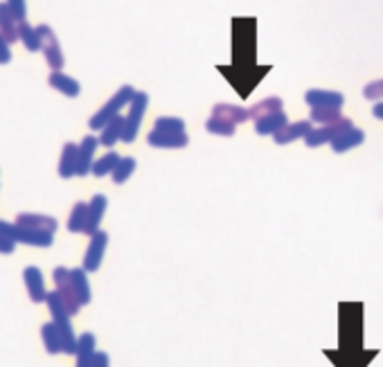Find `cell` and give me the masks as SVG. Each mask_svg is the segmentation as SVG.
<instances>
[{"label":"cell","mask_w":383,"mask_h":367,"mask_svg":"<svg viewBox=\"0 0 383 367\" xmlns=\"http://www.w3.org/2000/svg\"><path fill=\"white\" fill-rule=\"evenodd\" d=\"M41 338H43V345H46V352L48 354H63V347H61V336H59V329L55 327V322H46L43 327H41Z\"/></svg>","instance_id":"23"},{"label":"cell","mask_w":383,"mask_h":367,"mask_svg":"<svg viewBox=\"0 0 383 367\" xmlns=\"http://www.w3.org/2000/svg\"><path fill=\"white\" fill-rule=\"evenodd\" d=\"M48 83H50V86H52L55 90L61 92V95H66V97H77V95L81 92L79 81L72 79V77L63 75L61 70H52V72H50Z\"/></svg>","instance_id":"18"},{"label":"cell","mask_w":383,"mask_h":367,"mask_svg":"<svg viewBox=\"0 0 383 367\" xmlns=\"http://www.w3.org/2000/svg\"><path fill=\"white\" fill-rule=\"evenodd\" d=\"M363 97H365V99H374V101H381V99H383V79L368 83V86L363 88Z\"/></svg>","instance_id":"33"},{"label":"cell","mask_w":383,"mask_h":367,"mask_svg":"<svg viewBox=\"0 0 383 367\" xmlns=\"http://www.w3.org/2000/svg\"><path fill=\"white\" fill-rule=\"evenodd\" d=\"M122 133H124V117L122 115H117L113 117L110 122L101 129L99 133V144H104V147H115V142H120L122 140Z\"/></svg>","instance_id":"22"},{"label":"cell","mask_w":383,"mask_h":367,"mask_svg":"<svg viewBox=\"0 0 383 367\" xmlns=\"http://www.w3.org/2000/svg\"><path fill=\"white\" fill-rule=\"evenodd\" d=\"M340 117L343 115L336 108H311V122L316 124H331V122H338Z\"/></svg>","instance_id":"32"},{"label":"cell","mask_w":383,"mask_h":367,"mask_svg":"<svg viewBox=\"0 0 383 367\" xmlns=\"http://www.w3.org/2000/svg\"><path fill=\"white\" fill-rule=\"evenodd\" d=\"M153 129L165 131V133H185V122L181 117H158L153 122Z\"/></svg>","instance_id":"31"},{"label":"cell","mask_w":383,"mask_h":367,"mask_svg":"<svg viewBox=\"0 0 383 367\" xmlns=\"http://www.w3.org/2000/svg\"><path fill=\"white\" fill-rule=\"evenodd\" d=\"M99 147V138L95 135H86L79 142V162H77V176L92 174V162H95V151Z\"/></svg>","instance_id":"11"},{"label":"cell","mask_w":383,"mask_h":367,"mask_svg":"<svg viewBox=\"0 0 383 367\" xmlns=\"http://www.w3.org/2000/svg\"><path fill=\"white\" fill-rule=\"evenodd\" d=\"M212 115L226 119V122L237 126V124L248 122V119H251V110L244 108V106H235V104H217L215 108H212Z\"/></svg>","instance_id":"20"},{"label":"cell","mask_w":383,"mask_h":367,"mask_svg":"<svg viewBox=\"0 0 383 367\" xmlns=\"http://www.w3.org/2000/svg\"><path fill=\"white\" fill-rule=\"evenodd\" d=\"M135 92H138V90H135L133 86H122L120 90L115 92L113 97H110V99L106 101L104 106H101V108L97 110L95 115L90 117V122H88L90 129H92V131H101V129H104V126L110 122V119L120 115V110H122L124 106L131 104L133 97H135Z\"/></svg>","instance_id":"1"},{"label":"cell","mask_w":383,"mask_h":367,"mask_svg":"<svg viewBox=\"0 0 383 367\" xmlns=\"http://www.w3.org/2000/svg\"><path fill=\"white\" fill-rule=\"evenodd\" d=\"M149 106V95L147 92H135L133 101L129 104V113L124 115V133H122V142L131 144L135 138H138L140 124L144 119V113H147Z\"/></svg>","instance_id":"3"},{"label":"cell","mask_w":383,"mask_h":367,"mask_svg":"<svg viewBox=\"0 0 383 367\" xmlns=\"http://www.w3.org/2000/svg\"><path fill=\"white\" fill-rule=\"evenodd\" d=\"M372 115L377 117V119H383V99H381V101H377V104H374V108H372Z\"/></svg>","instance_id":"38"},{"label":"cell","mask_w":383,"mask_h":367,"mask_svg":"<svg viewBox=\"0 0 383 367\" xmlns=\"http://www.w3.org/2000/svg\"><path fill=\"white\" fill-rule=\"evenodd\" d=\"M363 142H365V133L361 129H356V126H352V129L343 131L334 142H331V149H334L336 153H345L354 147H359V144H363Z\"/></svg>","instance_id":"21"},{"label":"cell","mask_w":383,"mask_h":367,"mask_svg":"<svg viewBox=\"0 0 383 367\" xmlns=\"http://www.w3.org/2000/svg\"><path fill=\"white\" fill-rule=\"evenodd\" d=\"M88 224V203H75V208L68 217V230L70 232H84Z\"/></svg>","instance_id":"25"},{"label":"cell","mask_w":383,"mask_h":367,"mask_svg":"<svg viewBox=\"0 0 383 367\" xmlns=\"http://www.w3.org/2000/svg\"><path fill=\"white\" fill-rule=\"evenodd\" d=\"M135 165H138V162H135V158H131V156L122 158L120 162H117L115 172L110 174V176H113V181H115L117 185L126 183V181H129V178L133 176V172H135Z\"/></svg>","instance_id":"29"},{"label":"cell","mask_w":383,"mask_h":367,"mask_svg":"<svg viewBox=\"0 0 383 367\" xmlns=\"http://www.w3.org/2000/svg\"><path fill=\"white\" fill-rule=\"evenodd\" d=\"M52 279H55V291L61 297V302L66 304V309L70 315H77L81 309V302L79 297L75 293V286H72V277H70V268L66 266H57L52 272Z\"/></svg>","instance_id":"5"},{"label":"cell","mask_w":383,"mask_h":367,"mask_svg":"<svg viewBox=\"0 0 383 367\" xmlns=\"http://www.w3.org/2000/svg\"><path fill=\"white\" fill-rule=\"evenodd\" d=\"M21 41H23V46L30 50V52H39V50H41L39 32H37V28H32L28 21L21 23Z\"/></svg>","instance_id":"28"},{"label":"cell","mask_w":383,"mask_h":367,"mask_svg":"<svg viewBox=\"0 0 383 367\" xmlns=\"http://www.w3.org/2000/svg\"><path fill=\"white\" fill-rule=\"evenodd\" d=\"M120 160H122V158L117 156L115 151H108V153H104L101 158H97L95 162H92V174H95L97 178L113 174L115 167H117V162H120Z\"/></svg>","instance_id":"27"},{"label":"cell","mask_w":383,"mask_h":367,"mask_svg":"<svg viewBox=\"0 0 383 367\" xmlns=\"http://www.w3.org/2000/svg\"><path fill=\"white\" fill-rule=\"evenodd\" d=\"M37 32L41 37V50H43V57H46L48 66L52 68V70H61L66 59H63L61 46H59V39H57L55 30L50 28V25H39Z\"/></svg>","instance_id":"6"},{"label":"cell","mask_w":383,"mask_h":367,"mask_svg":"<svg viewBox=\"0 0 383 367\" xmlns=\"http://www.w3.org/2000/svg\"><path fill=\"white\" fill-rule=\"evenodd\" d=\"M70 277H72V286H75V293L79 297L81 306L90 304V284H88V277H86V270L84 268H72L70 270Z\"/></svg>","instance_id":"24"},{"label":"cell","mask_w":383,"mask_h":367,"mask_svg":"<svg viewBox=\"0 0 383 367\" xmlns=\"http://www.w3.org/2000/svg\"><path fill=\"white\" fill-rule=\"evenodd\" d=\"M7 5H10V10L14 12L16 19L23 23L25 21V0H7Z\"/></svg>","instance_id":"34"},{"label":"cell","mask_w":383,"mask_h":367,"mask_svg":"<svg viewBox=\"0 0 383 367\" xmlns=\"http://www.w3.org/2000/svg\"><path fill=\"white\" fill-rule=\"evenodd\" d=\"M92 367H110V358L106 352H97L92 358Z\"/></svg>","instance_id":"37"},{"label":"cell","mask_w":383,"mask_h":367,"mask_svg":"<svg viewBox=\"0 0 383 367\" xmlns=\"http://www.w3.org/2000/svg\"><path fill=\"white\" fill-rule=\"evenodd\" d=\"M104 212H106V196L104 194H95V196H92V201L88 203V224H86V230H84V235L92 237L97 232Z\"/></svg>","instance_id":"17"},{"label":"cell","mask_w":383,"mask_h":367,"mask_svg":"<svg viewBox=\"0 0 383 367\" xmlns=\"http://www.w3.org/2000/svg\"><path fill=\"white\" fill-rule=\"evenodd\" d=\"M14 250H16V244L12 241V239H7V237L0 235V252H3V255H12Z\"/></svg>","instance_id":"36"},{"label":"cell","mask_w":383,"mask_h":367,"mask_svg":"<svg viewBox=\"0 0 383 367\" xmlns=\"http://www.w3.org/2000/svg\"><path fill=\"white\" fill-rule=\"evenodd\" d=\"M313 129L309 119H300V122H291V124H286L284 129H279L275 135H273V140L277 144H291L295 140H304L306 138V133H309Z\"/></svg>","instance_id":"14"},{"label":"cell","mask_w":383,"mask_h":367,"mask_svg":"<svg viewBox=\"0 0 383 367\" xmlns=\"http://www.w3.org/2000/svg\"><path fill=\"white\" fill-rule=\"evenodd\" d=\"M16 224L23 226V228H32V230H41V232H57V219L55 217H48V215H39V212H21L19 217H16Z\"/></svg>","instance_id":"12"},{"label":"cell","mask_w":383,"mask_h":367,"mask_svg":"<svg viewBox=\"0 0 383 367\" xmlns=\"http://www.w3.org/2000/svg\"><path fill=\"white\" fill-rule=\"evenodd\" d=\"M352 119L350 117H340L338 122H331V124H320L316 129H311L306 133L304 138V144L309 149H316V147H322V144H331L343 131L352 129Z\"/></svg>","instance_id":"4"},{"label":"cell","mask_w":383,"mask_h":367,"mask_svg":"<svg viewBox=\"0 0 383 367\" xmlns=\"http://www.w3.org/2000/svg\"><path fill=\"white\" fill-rule=\"evenodd\" d=\"M206 129H208L212 135H224V138H230V135H235L237 126L230 124V122H226V119H221V117L210 115V119L206 122Z\"/></svg>","instance_id":"30"},{"label":"cell","mask_w":383,"mask_h":367,"mask_svg":"<svg viewBox=\"0 0 383 367\" xmlns=\"http://www.w3.org/2000/svg\"><path fill=\"white\" fill-rule=\"evenodd\" d=\"M286 124H288V119H286L284 110H275V113L259 117L257 122H255V131H257V135H275L279 129H284Z\"/></svg>","instance_id":"19"},{"label":"cell","mask_w":383,"mask_h":367,"mask_svg":"<svg viewBox=\"0 0 383 367\" xmlns=\"http://www.w3.org/2000/svg\"><path fill=\"white\" fill-rule=\"evenodd\" d=\"M77 162H79V144L66 142L61 151V160H59V176L61 178L77 176Z\"/></svg>","instance_id":"16"},{"label":"cell","mask_w":383,"mask_h":367,"mask_svg":"<svg viewBox=\"0 0 383 367\" xmlns=\"http://www.w3.org/2000/svg\"><path fill=\"white\" fill-rule=\"evenodd\" d=\"M108 246V235L104 230H97L95 235L90 237V244H88V250L84 255V270L86 272H95L101 266V257H104V250Z\"/></svg>","instance_id":"8"},{"label":"cell","mask_w":383,"mask_h":367,"mask_svg":"<svg viewBox=\"0 0 383 367\" xmlns=\"http://www.w3.org/2000/svg\"><path fill=\"white\" fill-rule=\"evenodd\" d=\"M304 101L309 108H336V110H340L345 106V95L338 90L311 88L304 92Z\"/></svg>","instance_id":"7"},{"label":"cell","mask_w":383,"mask_h":367,"mask_svg":"<svg viewBox=\"0 0 383 367\" xmlns=\"http://www.w3.org/2000/svg\"><path fill=\"white\" fill-rule=\"evenodd\" d=\"M23 279H25V288L30 293L32 302H46L48 300V291H46V281H43V272L39 266H28L23 270Z\"/></svg>","instance_id":"9"},{"label":"cell","mask_w":383,"mask_h":367,"mask_svg":"<svg viewBox=\"0 0 383 367\" xmlns=\"http://www.w3.org/2000/svg\"><path fill=\"white\" fill-rule=\"evenodd\" d=\"M0 34L5 37L7 43L21 41V21L16 19L7 3H0Z\"/></svg>","instance_id":"13"},{"label":"cell","mask_w":383,"mask_h":367,"mask_svg":"<svg viewBox=\"0 0 383 367\" xmlns=\"http://www.w3.org/2000/svg\"><path fill=\"white\" fill-rule=\"evenodd\" d=\"M0 235L12 239L14 244H28L34 248H50L52 246V232H41V230L23 228L19 224H10V221L0 219Z\"/></svg>","instance_id":"2"},{"label":"cell","mask_w":383,"mask_h":367,"mask_svg":"<svg viewBox=\"0 0 383 367\" xmlns=\"http://www.w3.org/2000/svg\"><path fill=\"white\" fill-rule=\"evenodd\" d=\"M12 61V52H10V43L5 41V37L0 34V63H10Z\"/></svg>","instance_id":"35"},{"label":"cell","mask_w":383,"mask_h":367,"mask_svg":"<svg viewBox=\"0 0 383 367\" xmlns=\"http://www.w3.org/2000/svg\"><path fill=\"white\" fill-rule=\"evenodd\" d=\"M147 142L156 149H183L190 144V135H187V131L185 133H165V131L153 129L147 135Z\"/></svg>","instance_id":"10"},{"label":"cell","mask_w":383,"mask_h":367,"mask_svg":"<svg viewBox=\"0 0 383 367\" xmlns=\"http://www.w3.org/2000/svg\"><path fill=\"white\" fill-rule=\"evenodd\" d=\"M282 106L284 104H282V99H279V97H266V99H262L255 106L248 108L251 110V119H253V122H257V119L264 117V115H271V113H275V110H284Z\"/></svg>","instance_id":"26"},{"label":"cell","mask_w":383,"mask_h":367,"mask_svg":"<svg viewBox=\"0 0 383 367\" xmlns=\"http://www.w3.org/2000/svg\"><path fill=\"white\" fill-rule=\"evenodd\" d=\"M97 340L95 336L86 331V334H81L79 340H77V365L75 367H92V358L97 354Z\"/></svg>","instance_id":"15"}]
</instances>
